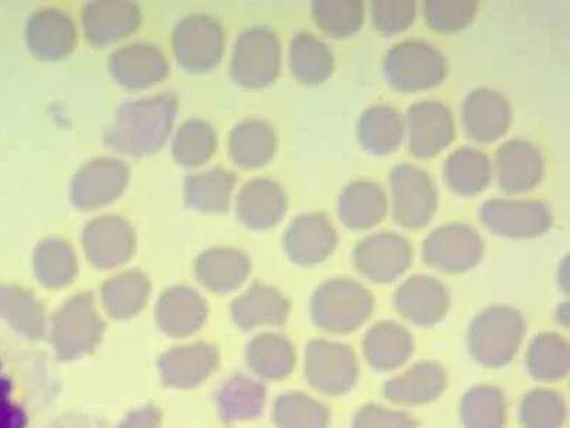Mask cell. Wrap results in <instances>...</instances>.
<instances>
[{
  "mask_svg": "<svg viewBox=\"0 0 570 428\" xmlns=\"http://www.w3.org/2000/svg\"><path fill=\"white\" fill-rule=\"evenodd\" d=\"M353 428H417V421L404 411L370 403L355 415Z\"/></svg>",
  "mask_w": 570,
  "mask_h": 428,
  "instance_id": "cell-50",
  "label": "cell"
},
{
  "mask_svg": "<svg viewBox=\"0 0 570 428\" xmlns=\"http://www.w3.org/2000/svg\"><path fill=\"white\" fill-rule=\"evenodd\" d=\"M265 397V388L259 382L237 377L224 386L218 403L226 420H250L261 415Z\"/></svg>",
  "mask_w": 570,
  "mask_h": 428,
  "instance_id": "cell-44",
  "label": "cell"
},
{
  "mask_svg": "<svg viewBox=\"0 0 570 428\" xmlns=\"http://www.w3.org/2000/svg\"><path fill=\"white\" fill-rule=\"evenodd\" d=\"M109 71L125 89L144 90L167 79L169 62L159 47L136 42L111 54Z\"/></svg>",
  "mask_w": 570,
  "mask_h": 428,
  "instance_id": "cell-18",
  "label": "cell"
},
{
  "mask_svg": "<svg viewBox=\"0 0 570 428\" xmlns=\"http://www.w3.org/2000/svg\"><path fill=\"white\" fill-rule=\"evenodd\" d=\"M365 17L363 2H315L312 4V18L316 27L331 38L344 40L355 36L362 29Z\"/></svg>",
  "mask_w": 570,
  "mask_h": 428,
  "instance_id": "cell-43",
  "label": "cell"
},
{
  "mask_svg": "<svg viewBox=\"0 0 570 428\" xmlns=\"http://www.w3.org/2000/svg\"><path fill=\"white\" fill-rule=\"evenodd\" d=\"M383 71L394 90L416 94L440 86L446 79L448 62L431 43L407 40L390 48Z\"/></svg>",
  "mask_w": 570,
  "mask_h": 428,
  "instance_id": "cell-4",
  "label": "cell"
},
{
  "mask_svg": "<svg viewBox=\"0 0 570 428\" xmlns=\"http://www.w3.org/2000/svg\"><path fill=\"white\" fill-rule=\"evenodd\" d=\"M206 319V301L187 286L167 291L159 301L158 321L170 335L191 334L202 328Z\"/></svg>",
  "mask_w": 570,
  "mask_h": 428,
  "instance_id": "cell-32",
  "label": "cell"
},
{
  "mask_svg": "<svg viewBox=\"0 0 570 428\" xmlns=\"http://www.w3.org/2000/svg\"><path fill=\"white\" fill-rule=\"evenodd\" d=\"M305 373L316 391L340 397L357 383L360 369L350 347L330 340H312L306 348Z\"/></svg>",
  "mask_w": 570,
  "mask_h": 428,
  "instance_id": "cell-10",
  "label": "cell"
},
{
  "mask_svg": "<svg viewBox=\"0 0 570 428\" xmlns=\"http://www.w3.org/2000/svg\"><path fill=\"white\" fill-rule=\"evenodd\" d=\"M177 115L178 99L173 94L126 101L106 129L105 144L130 157H149L167 144Z\"/></svg>",
  "mask_w": 570,
  "mask_h": 428,
  "instance_id": "cell-1",
  "label": "cell"
},
{
  "mask_svg": "<svg viewBox=\"0 0 570 428\" xmlns=\"http://www.w3.org/2000/svg\"><path fill=\"white\" fill-rule=\"evenodd\" d=\"M252 262L246 254L232 247H212L195 261V274L214 293H230L247 280Z\"/></svg>",
  "mask_w": 570,
  "mask_h": 428,
  "instance_id": "cell-27",
  "label": "cell"
},
{
  "mask_svg": "<svg viewBox=\"0 0 570 428\" xmlns=\"http://www.w3.org/2000/svg\"><path fill=\"white\" fill-rule=\"evenodd\" d=\"M236 177L227 169L214 168L185 179L184 197L188 206L198 212L228 211Z\"/></svg>",
  "mask_w": 570,
  "mask_h": 428,
  "instance_id": "cell-34",
  "label": "cell"
},
{
  "mask_svg": "<svg viewBox=\"0 0 570 428\" xmlns=\"http://www.w3.org/2000/svg\"><path fill=\"white\" fill-rule=\"evenodd\" d=\"M479 2H426L423 7L428 27L438 33H455L471 26Z\"/></svg>",
  "mask_w": 570,
  "mask_h": 428,
  "instance_id": "cell-47",
  "label": "cell"
},
{
  "mask_svg": "<svg viewBox=\"0 0 570 428\" xmlns=\"http://www.w3.org/2000/svg\"><path fill=\"white\" fill-rule=\"evenodd\" d=\"M409 149L419 159L440 155L456 136L451 110L440 101H417L407 110Z\"/></svg>",
  "mask_w": 570,
  "mask_h": 428,
  "instance_id": "cell-15",
  "label": "cell"
},
{
  "mask_svg": "<svg viewBox=\"0 0 570 428\" xmlns=\"http://www.w3.org/2000/svg\"><path fill=\"white\" fill-rule=\"evenodd\" d=\"M81 21L87 41L107 47L138 31L144 14L139 4L131 2H91L82 9Z\"/></svg>",
  "mask_w": 570,
  "mask_h": 428,
  "instance_id": "cell-21",
  "label": "cell"
},
{
  "mask_svg": "<svg viewBox=\"0 0 570 428\" xmlns=\"http://www.w3.org/2000/svg\"><path fill=\"white\" fill-rule=\"evenodd\" d=\"M130 182V168L117 158H97L82 165L72 177L71 202L81 211H96L114 203Z\"/></svg>",
  "mask_w": 570,
  "mask_h": 428,
  "instance_id": "cell-12",
  "label": "cell"
},
{
  "mask_svg": "<svg viewBox=\"0 0 570 428\" xmlns=\"http://www.w3.org/2000/svg\"><path fill=\"white\" fill-rule=\"evenodd\" d=\"M337 245V228L325 213L301 214L286 228L284 236L287 257L301 266L323 264Z\"/></svg>",
  "mask_w": 570,
  "mask_h": 428,
  "instance_id": "cell-16",
  "label": "cell"
},
{
  "mask_svg": "<svg viewBox=\"0 0 570 428\" xmlns=\"http://www.w3.org/2000/svg\"><path fill=\"white\" fill-rule=\"evenodd\" d=\"M525 335V321L519 310L493 305L472 321L466 343L471 357L485 368L505 367L519 353Z\"/></svg>",
  "mask_w": 570,
  "mask_h": 428,
  "instance_id": "cell-2",
  "label": "cell"
},
{
  "mask_svg": "<svg viewBox=\"0 0 570 428\" xmlns=\"http://www.w3.org/2000/svg\"><path fill=\"white\" fill-rule=\"evenodd\" d=\"M393 218L399 226L422 228L438 212V189L431 175L411 164H401L390 173Z\"/></svg>",
  "mask_w": 570,
  "mask_h": 428,
  "instance_id": "cell-7",
  "label": "cell"
},
{
  "mask_svg": "<svg viewBox=\"0 0 570 428\" xmlns=\"http://www.w3.org/2000/svg\"><path fill=\"white\" fill-rule=\"evenodd\" d=\"M121 428H159V416L154 408L136 411Z\"/></svg>",
  "mask_w": 570,
  "mask_h": 428,
  "instance_id": "cell-51",
  "label": "cell"
},
{
  "mask_svg": "<svg viewBox=\"0 0 570 428\" xmlns=\"http://www.w3.org/2000/svg\"><path fill=\"white\" fill-rule=\"evenodd\" d=\"M28 421L27 403L19 400L17 382L0 362V428H27Z\"/></svg>",
  "mask_w": 570,
  "mask_h": 428,
  "instance_id": "cell-48",
  "label": "cell"
},
{
  "mask_svg": "<svg viewBox=\"0 0 570 428\" xmlns=\"http://www.w3.org/2000/svg\"><path fill=\"white\" fill-rule=\"evenodd\" d=\"M415 2H373V23L383 36H394L411 28L416 18Z\"/></svg>",
  "mask_w": 570,
  "mask_h": 428,
  "instance_id": "cell-49",
  "label": "cell"
},
{
  "mask_svg": "<svg viewBox=\"0 0 570 428\" xmlns=\"http://www.w3.org/2000/svg\"><path fill=\"white\" fill-rule=\"evenodd\" d=\"M286 208V192L275 179H252L237 196V217L253 231L276 226L284 218Z\"/></svg>",
  "mask_w": 570,
  "mask_h": 428,
  "instance_id": "cell-23",
  "label": "cell"
},
{
  "mask_svg": "<svg viewBox=\"0 0 570 428\" xmlns=\"http://www.w3.org/2000/svg\"><path fill=\"white\" fill-rule=\"evenodd\" d=\"M277 136L267 121L248 118L238 121L228 138L233 163L245 169L265 167L275 158Z\"/></svg>",
  "mask_w": 570,
  "mask_h": 428,
  "instance_id": "cell-25",
  "label": "cell"
},
{
  "mask_svg": "<svg viewBox=\"0 0 570 428\" xmlns=\"http://www.w3.org/2000/svg\"><path fill=\"white\" fill-rule=\"evenodd\" d=\"M480 218L491 233L509 240H533L553 226L552 212L538 201L491 198L482 204Z\"/></svg>",
  "mask_w": 570,
  "mask_h": 428,
  "instance_id": "cell-11",
  "label": "cell"
},
{
  "mask_svg": "<svg viewBox=\"0 0 570 428\" xmlns=\"http://www.w3.org/2000/svg\"><path fill=\"white\" fill-rule=\"evenodd\" d=\"M461 418L465 428H503L507 421L504 393L493 386L471 388L461 402Z\"/></svg>",
  "mask_w": 570,
  "mask_h": 428,
  "instance_id": "cell-42",
  "label": "cell"
},
{
  "mask_svg": "<svg viewBox=\"0 0 570 428\" xmlns=\"http://www.w3.org/2000/svg\"><path fill=\"white\" fill-rule=\"evenodd\" d=\"M149 294L148 276L140 271H128L106 282L104 303L111 315L126 319L144 309Z\"/></svg>",
  "mask_w": 570,
  "mask_h": 428,
  "instance_id": "cell-40",
  "label": "cell"
},
{
  "mask_svg": "<svg viewBox=\"0 0 570 428\" xmlns=\"http://www.w3.org/2000/svg\"><path fill=\"white\" fill-rule=\"evenodd\" d=\"M36 275L42 285L60 289L70 284L78 272V261L71 243L60 237L39 243L33 255Z\"/></svg>",
  "mask_w": 570,
  "mask_h": 428,
  "instance_id": "cell-36",
  "label": "cell"
},
{
  "mask_svg": "<svg viewBox=\"0 0 570 428\" xmlns=\"http://www.w3.org/2000/svg\"><path fill=\"white\" fill-rule=\"evenodd\" d=\"M374 296L360 282L334 279L324 282L311 300V318L320 329L348 334L372 318Z\"/></svg>",
  "mask_w": 570,
  "mask_h": 428,
  "instance_id": "cell-3",
  "label": "cell"
},
{
  "mask_svg": "<svg viewBox=\"0 0 570 428\" xmlns=\"http://www.w3.org/2000/svg\"><path fill=\"white\" fill-rule=\"evenodd\" d=\"M232 311L243 329L281 325L289 318L291 301L273 286L256 284L234 301Z\"/></svg>",
  "mask_w": 570,
  "mask_h": 428,
  "instance_id": "cell-29",
  "label": "cell"
},
{
  "mask_svg": "<svg viewBox=\"0 0 570 428\" xmlns=\"http://www.w3.org/2000/svg\"><path fill=\"white\" fill-rule=\"evenodd\" d=\"M50 428H106L101 422L90 420V418L68 417L65 420L57 421Z\"/></svg>",
  "mask_w": 570,
  "mask_h": 428,
  "instance_id": "cell-52",
  "label": "cell"
},
{
  "mask_svg": "<svg viewBox=\"0 0 570 428\" xmlns=\"http://www.w3.org/2000/svg\"><path fill=\"white\" fill-rule=\"evenodd\" d=\"M253 371L267 379H284L294 371L296 353L284 335L263 334L247 350Z\"/></svg>",
  "mask_w": 570,
  "mask_h": 428,
  "instance_id": "cell-39",
  "label": "cell"
},
{
  "mask_svg": "<svg viewBox=\"0 0 570 428\" xmlns=\"http://www.w3.org/2000/svg\"><path fill=\"white\" fill-rule=\"evenodd\" d=\"M136 231L121 216H101L87 223L82 246L92 265L109 270L125 265L136 251Z\"/></svg>",
  "mask_w": 570,
  "mask_h": 428,
  "instance_id": "cell-14",
  "label": "cell"
},
{
  "mask_svg": "<svg viewBox=\"0 0 570 428\" xmlns=\"http://www.w3.org/2000/svg\"><path fill=\"white\" fill-rule=\"evenodd\" d=\"M394 308L419 328L440 323L450 310V294L441 281L415 275L403 282L394 294Z\"/></svg>",
  "mask_w": 570,
  "mask_h": 428,
  "instance_id": "cell-19",
  "label": "cell"
},
{
  "mask_svg": "<svg viewBox=\"0 0 570 428\" xmlns=\"http://www.w3.org/2000/svg\"><path fill=\"white\" fill-rule=\"evenodd\" d=\"M387 197L377 183L358 179L348 184L338 198L341 222L351 231H368L387 214Z\"/></svg>",
  "mask_w": 570,
  "mask_h": 428,
  "instance_id": "cell-26",
  "label": "cell"
},
{
  "mask_svg": "<svg viewBox=\"0 0 570 428\" xmlns=\"http://www.w3.org/2000/svg\"><path fill=\"white\" fill-rule=\"evenodd\" d=\"M412 243L393 232L374 233L365 237L353 251L354 266L365 279L389 284L411 268L413 262Z\"/></svg>",
  "mask_w": 570,
  "mask_h": 428,
  "instance_id": "cell-13",
  "label": "cell"
},
{
  "mask_svg": "<svg viewBox=\"0 0 570 428\" xmlns=\"http://www.w3.org/2000/svg\"><path fill=\"white\" fill-rule=\"evenodd\" d=\"M217 130L207 120L193 118L184 121L175 135L173 154L184 167H198L216 154Z\"/></svg>",
  "mask_w": 570,
  "mask_h": 428,
  "instance_id": "cell-41",
  "label": "cell"
},
{
  "mask_svg": "<svg viewBox=\"0 0 570 428\" xmlns=\"http://www.w3.org/2000/svg\"><path fill=\"white\" fill-rule=\"evenodd\" d=\"M484 241L474 226L450 223L435 228L423 242L425 264L446 274H464L484 257Z\"/></svg>",
  "mask_w": 570,
  "mask_h": 428,
  "instance_id": "cell-8",
  "label": "cell"
},
{
  "mask_svg": "<svg viewBox=\"0 0 570 428\" xmlns=\"http://www.w3.org/2000/svg\"><path fill=\"white\" fill-rule=\"evenodd\" d=\"M289 67L301 85L321 86L333 77L335 57L318 38L309 32H301L291 42Z\"/></svg>",
  "mask_w": 570,
  "mask_h": 428,
  "instance_id": "cell-31",
  "label": "cell"
},
{
  "mask_svg": "<svg viewBox=\"0 0 570 428\" xmlns=\"http://www.w3.org/2000/svg\"><path fill=\"white\" fill-rule=\"evenodd\" d=\"M29 52L39 61H60L77 46V28L70 13L58 8L38 9L26 29Z\"/></svg>",
  "mask_w": 570,
  "mask_h": 428,
  "instance_id": "cell-17",
  "label": "cell"
},
{
  "mask_svg": "<svg viewBox=\"0 0 570 428\" xmlns=\"http://www.w3.org/2000/svg\"><path fill=\"white\" fill-rule=\"evenodd\" d=\"M330 418L328 408L306 393H286L275 407V420L279 428H326Z\"/></svg>",
  "mask_w": 570,
  "mask_h": 428,
  "instance_id": "cell-45",
  "label": "cell"
},
{
  "mask_svg": "<svg viewBox=\"0 0 570 428\" xmlns=\"http://www.w3.org/2000/svg\"><path fill=\"white\" fill-rule=\"evenodd\" d=\"M226 33L216 18L193 13L173 32V50L179 66L189 72H207L220 65Z\"/></svg>",
  "mask_w": 570,
  "mask_h": 428,
  "instance_id": "cell-6",
  "label": "cell"
},
{
  "mask_svg": "<svg viewBox=\"0 0 570 428\" xmlns=\"http://www.w3.org/2000/svg\"><path fill=\"white\" fill-rule=\"evenodd\" d=\"M497 178L503 192L528 193L539 186L544 175V158L532 143L524 139L507 140L495 154Z\"/></svg>",
  "mask_w": 570,
  "mask_h": 428,
  "instance_id": "cell-22",
  "label": "cell"
},
{
  "mask_svg": "<svg viewBox=\"0 0 570 428\" xmlns=\"http://www.w3.org/2000/svg\"><path fill=\"white\" fill-rule=\"evenodd\" d=\"M491 175H493V167L490 158L474 148L456 149L443 165L446 186L464 197L484 192L489 187Z\"/></svg>",
  "mask_w": 570,
  "mask_h": 428,
  "instance_id": "cell-33",
  "label": "cell"
},
{
  "mask_svg": "<svg viewBox=\"0 0 570 428\" xmlns=\"http://www.w3.org/2000/svg\"><path fill=\"white\" fill-rule=\"evenodd\" d=\"M569 343L557 333L535 335L528 352L530 374L540 382H558L568 377Z\"/></svg>",
  "mask_w": 570,
  "mask_h": 428,
  "instance_id": "cell-37",
  "label": "cell"
},
{
  "mask_svg": "<svg viewBox=\"0 0 570 428\" xmlns=\"http://www.w3.org/2000/svg\"><path fill=\"white\" fill-rule=\"evenodd\" d=\"M216 364V350L207 344H195L165 354L160 371L170 386L191 387L206 379Z\"/></svg>",
  "mask_w": 570,
  "mask_h": 428,
  "instance_id": "cell-35",
  "label": "cell"
},
{
  "mask_svg": "<svg viewBox=\"0 0 570 428\" xmlns=\"http://www.w3.org/2000/svg\"><path fill=\"white\" fill-rule=\"evenodd\" d=\"M448 386V374L442 364L423 361L383 388L384 397L401 406H425L438 400Z\"/></svg>",
  "mask_w": 570,
  "mask_h": 428,
  "instance_id": "cell-24",
  "label": "cell"
},
{
  "mask_svg": "<svg viewBox=\"0 0 570 428\" xmlns=\"http://www.w3.org/2000/svg\"><path fill=\"white\" fill-rule=\"evenodd\" d=\"M363 349L374 369L393 371L411 359L415 342L403 325L394 321H380L365 334Z\"/></svg>",
  "mask_w": 570,
  "mask_h": 428,
  "instance_id": "cell-28",
  "label": "cell"
},
{
  "mask_svg": "<svg viewBox=\"0 0 570 428\" xmlns=\"http://www.w3.org/2000/svg\"><path fill=\"white\" fill-rule=\"evenodd\" d=\"M0 318L28 339L42 338L46 330L42 305L21 286L0 285Z\"/></svg>",
  "mask_w": 570,
  "mask_h": 428,
  "instance_id": "cell-38",
  "label": "cell"
},
{
  "mask_svg": "<svg viewBox=\"0 0 570 428\" xmlns=\"http://www.w3.org/2000/svg\"><path fill=\"white\" fill-rule=\"evenodd\" d=\"M513 111L509 99L494 89H476L462 104V124L471 139L493 144L509 130Z\"/></svg>",
  "mask_w": 570,
  "mask_h": 428,
  "instance_id": "cell-20",
  "label": "cell"
},
{
  "mask_svg": "<svg viewBox=\"0 0 570 428\" xmlns=\"http://www.w3.org/2000/svg\"><path fill=\"white\" fill-rule=\"evenodd\" d=\"M404 124L401 111L392 106L368 107L360 116L357 135L360 144L368 154L389 155L401 147L404 139Z\"/></svg>",
  "mask_w": 570,
  "mask_h": 428,
  "instance_id": "cell-30",
  "label": "cell"
},
{
  "mask_svg": "<svg viewBox=\"0 0 570 428\" xmlns=\"http://www.w3.org/2000/svg\"><path fill=\"white\" fill-rule=\"evenodd\" d=\"M282 46L269 27L248 28L237 38L232 54L230 75L246 89H265L281 75Z\"/></svg>",
  "mask_w": 570,
  "mask_h": 428,
  "instance_id": "cell-5",
  "label": "cell"
},
{
  "mask_svg": "<svg viewBox=\"0 0 570 428\" xmlns=\"http://www.w3.org/2000/svg\"><path fill=\"white\" fill-rule=\"evenodd\" d=\"M104 321L90 294H78L57 311L52 321V343L62 359L81 357L100 342Z\"/></svg>",
  "mask_w": 570,
  "mask_h": 428,
  "instance_id": "cell-9",
  "label": "cell"
},
{
  "mask_svg": "<svg viewBox=\"0 0 570 428\" xmlns=\"http://www.w3.org/2000/svg\"><path fill=\"white\" fill-rule=\"evenodd\" d=\"M567 406L558 392L534 389L520 403V425L524 428H562Z\"/></svg>",
  "mask_w": 570,
  "mask_h": 428,
  "instance_id": "cell-46",
  "label": "cell"
}]
</instances>
